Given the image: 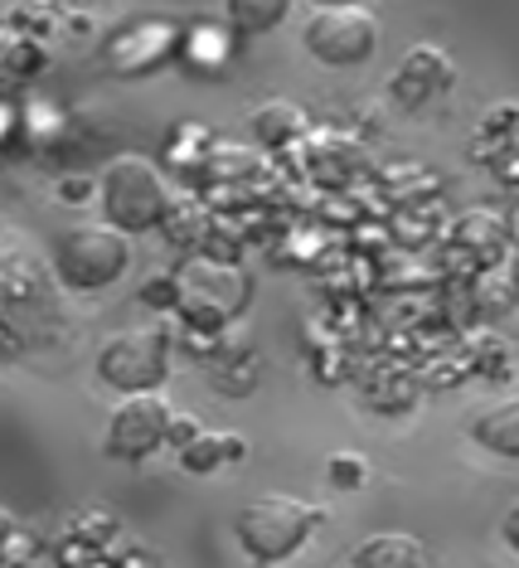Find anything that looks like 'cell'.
I'll return each instance as SVG.
<instances>
[{
  "mask_svg": "<svg viewBox=\"0 0 519 568\" xmlns=\"http://www.w3.org/2000/svg\"><path fill=\"white\" fill-rule=\"evenodd\" d=\"M423 545L404 529H384V535H369L365 545L349 554V568H423Z\"/></svg>",
  "mask_w": 519,
  "mask_h": 568,
  "instance_id": "9c48e42d",
  "label": "cell"
},
{
  "mask_svg": "<svg viewBox=\"0 0 519 568\" xmlns=\"http://www.w3.org/2000/svg\"><path fill=\"white\" fill-rule=\"evenodd\" d=\"M180 462H185V471H194V476H204V471H214L218 462H228V452H224V437L218 433H200L194 443L180 452Z\"/></svg>",
  "mask_w": 519,
  "mask_h": 568,
  "instance_id": "4fadbf2b",
  "label": "cell"
},
{
  "mask_svg": "<svg viewBox=\"0 0 519 568\" xmlns=\"http://www.w3.org/2000/svg\"><path fill=\"white\" fill-rule=\"evenodd\" d=\"M316 520H320L316 506L272 490V496L248 500V506L238 510V520H233V529H238V545L248 549L253 559L282 564V559H292V554L306 545V535L316 529Z\"/></svg>",
  "mask_w": 519,
  "mask_h": 568,
  "instance_id": "7a4b0ae2",
  "label": "cell"
},
{
  "mask_svg": "<svg viewBox=\"0 0 519 568\" xmlns=\"http://www.w3.org/2000/svg\"><path fill=\"white\" fill-rule=\"evenodd\" d=\"M98 200H102V219L112 229H122L126 239L161 229L171 219V185H165L161 165L146 156H116L102 165Z\"/></svg>",
  "mask_w": 519,
  "mask_h": 568,
  "instance_id": "6da1fadb",
  "label": "cell"
},
{
  "mask_svg": "<svg viewBox=\"0 0 519 568\" xmlns=\"http://www.w3.org/2000/svg\"><path fill=\"white\" fill-rule=\"evenodd\" d=\"M39 63H44V49H39L30 34L0 24V79H30Z\"/></svg>",
  "mask_w": 519,
  "mask_h": 568,
  "instance_id": "30bf717a",
  "label": "cell"
},
{
  "mask_svg": "<svg viewBox=\"0 0 519 568\" xmlns=\"http://www.w3.org/2000/svg\"><path fill=\"white\" fill-rule=\"evenodd\" d=\"M471 437L496 457L519 462V394H505L471 418Z\"/></svg>",
  "mask_w": 519,
  "mask_h": 568,
  "instance_id": "ba28073f",
  "label": "cell"
},
{
  "mask_svg": "<svg viewBox=\"0 0 519 568\" xmlns=\"http://www.w3.org/2000/svg\"><path fill=\"white\" fill-rule=\"evenodd\" d=\"M306 54L330 69H355L369 63L379 49V16L369 6H316L306 16Z\"/></svg>",
  "mask_w": 519,
  "mask_h": 568,
  "instance_id": "5b68a950",
  "label": "cell"
},
{
  "mask_svg": "<svg viewBox=\"0 0 519 568\" xmlns=\"http://www.w3.org/2000/svg\"><path fill=\"white\" fill-rule=\"evenodd\" d=\"M500 535H505V545L519 554V496H515L510 506H505V515H500Z\"/></svg>",
  "mask_w": 519,
  "mask_h": 568,
  "instance_id": "2e32d148",
  "label": "cell"
},
{
  "mask_svg": "<svg viewBox=\"0 0 519 568\" xmlns=\"http://www.w3.org/2000/svg\"><path fill=\"white\" fill-rule=\"evenodd\" d=\"M171 418L175 413L161 394H126L122 404L112 408L102 447H108V457H116V462H146L151 452H161L171 443Z\"/></svg>",
  "mask_w": 519,
  "mask_h": 568,
  "instance_id": "8992f818",
  "label": "cell"
},
{
  "mask_svg": "<svg viewBox=\"0 0 519 568\" xmlns=\"http://www.w3.org/2000/svg\"><path fill=\"white\" fill-rule=\"evenodd\" d=\"M306 126V112L296 108V102H267L263 112H257V136L267 141V146H282L287 136H296Z\"/></svg>",
  "mask_w": 519,
  "mask_h": 568,
  "instance_id": "8fae6325",
  "label": "cell"
},
{
  "mask_svg": "<svg viewBox=\"0 0 519 568\" xmlns=\"http://www.w3.org/2000/svg\"><path fill=\"white\" fill-rule=\"evenodd\" d=\"M330 471H335V481H340V486H355L359 476H365V462L349 457V452H340V457L330 462Z\"/></svg>",
  "mask_w": 519,
  "mask_h": 568,
  "instance_id": "5bb4252c",
  "label": "cell"
},
{
  "mask_svg": "<svg viewBox=\"0 0 519 568\" xmlns=\"http://www.w3.org/2000/svg\"><path fill=\"white\" fill-rule=\"evenodd\" d=\"M194 437H200V423H194L190 413H175V418H171V443H180V452H185Z\"/></svg>",
  "mask_w": 519,
  "mask_h": 568,
  "instance_id": "9a60e30c",
  "label": "cell"
},
{
  "mask_svg": "<svg viewBox=\"0 0 519 568\" xmlns=\"http://www.w3.org/2000/svg\"><path fill=\"white\" fill-rule=\"evenodd\" d=\"M171 374V341L155 326H126L112 331L98 351V379L116 394H155Z\"/></svg>",
  "mask_w": 519,
  "mask_h": 568,
  "instance_id": "277c9868",
  "label": "cell"
},
{
  "mask_svg": "<svg viewBox=\"0 0 519 568\" xmlns=\"http://www.w3.org/2000/svg\"><path fill=\"white\" fill-rule=\"evenodd\" d=\"M228 20L238 24L243 34H263V30H272V24L287 20V0H233Z\"/></svg>",
  "mask_w": 519,
  "mask_h": 568,
  "instance_id": "7c38bea8",
  "label": "cell"
},
{
  "mask_svg": "<svg viewBox=\"0 0 519 568\" xmlns=\"http://www.w3.org/2000/svg\"><path fill=\"white\" fill-rule=\"evenodd\" d=\"M457 83V63H451L442 49L432 44H418L413 54L404 59V69H398L394 79V93L408 102V108H418V102H427L432 93H442V88Z\"/></svg>",
  "mask_w": 519,
  "mask_h": 568,
  "instance_id": "52a82bcc",
  "label": "cell"
},
{
  "mask_svg": "<svg viewBox=\"0 0 519 568\" xmlns=\"http://www.w3.org/2000/svg\"><path fill=\"white\" fill-rule=\"evenodd\" d=\"M59 282L73 292H102L132 267V239L112 224H78L54 248Z\"/></svg>",
  "mask_w": 519,
  "mask_h": 568,
  "instance_id": "3957f363",
  "label": "cell"
}]
</instances>
